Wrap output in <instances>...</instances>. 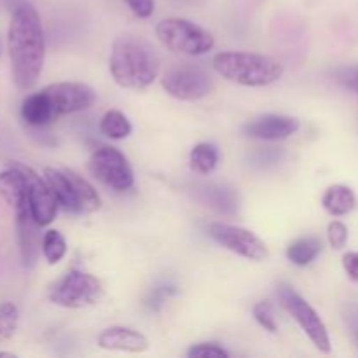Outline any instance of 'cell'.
Masks as SVG:
<instances>
[{
  "label": "cell",
  "instance_id": "1",
  "mask_svg": "<svg viewBox=\"0 0 358 358\" xmlns=\"http://www.w3.org/2000/svg\"><path fill=\"white\" fill-rule=\"evenodd\" d=\"M7 51L17 90H31L41 77L45 58L44 28L31 3L21 2L13 10L7 31Z\"/></svg>",
  "mask_w": 358,
  "mask_h": 358
},
{
  "label": "cell",
  "instance_id": "2",
  "mask_svg": "<svg viewBox=\"0 0 358 358\" xmlns=\"http://www.w3.org/2000/svg\"><path fill=\"white\" fill-rule=\"evenodd\" d=\"M161 59L147 38L126 34L114 41L110 51V73L126 90H145L157 79Z\"/></svg>",
  "mask_w": 358,
  "mask_h": 358
},
{
  "label": "cell",
  "instance_id": "3",
  "mask_svg": "<svg viewBox=\"0 0 358 358\" xmlns=\"http://www.w3.org/2000/svg\"><path fill=\"white\" fill-rule=\"evenodd\" d=\"M212 63L217 73H220L224 79L241 86H268L282 79L283 76L282 63L257 52H219L213 56Z\"/></svg>",
  "mask_w": 358,
  "mask_h": 358
},
{
  "label": "cell",
  "instance_id": "4",
  "mask_svg": "<svg viewBox=\"0 0 358 358\" xmlns=\"http://www.w3.org/2000/svg\"><path fill=\"white\" fill-rule=\"evenodd\" d=\"M156 37L161 44L178 55L199 56L212 51L215 38L199 24L184 17H168L156 27Z\"/></svg>",
  "mask_w": 358,
  "mask_h": 358
},
{
  "label": "cell",
  "instance_id": "5",
  "mask_svg": "<svg viewBox=\"0 0 358 358\" xmlns=\"http://www.w3.org/2000/svg\"><path fill=\"white\" fill-rule=\"evenodd\" d=\"M48 297L56 306L79 310L96 304L103 297V285L96 276L72 269L49 287Z\"/></svg>",
  "mask_w": 358,
  "mask_h": 358
},
{
  "label": "cell",
  "instance_id": "6",
  "mask_svg": "<svg viewBox=\"0 0 358 358\" xmlns=\"http://www.w3.org/2000/svg\"><path fill=\"white\" fill-rule=\"evenodd\" d=\"M161 84L177 100L194 101L212 93L213 79L201 65L191 62H173L166 66Z\"/></svg>",
  "mask_w": 358,
  "mask_h": 358
},
{
  "label": "cell",
  "instance_id": "7",
  "mask_svg": "<svg viewBox=\"0 0 358 358\" xmlns=\"http://www.w3.org/2000/svg\"><path fill=\"white\" fill-rule=\"evenodd\" d=\"M87 170L96 180L115 192H124L133 187V168L128 157L115 147H100L91 154Z\"/></svg>",
  "mask_w": 358,
  "mask_h": 358
},
{
  "label": "cell",
  "instance_id": "8",
  "mask_svg": "<svg viewBox=\"0 0 358 358\" xmlns=\"http://www.w3.org/2000/svg\"><path fill=\"white\" fill-rule=\"evenodd\" d=\"M278 297L282 306L289 311V315H292L294 320L299 324V327L311 339V343L322 353H331V339H329L327 327L322 322V318L318 317L317 311L289 285L280 287Z\"/></svg>",
  "mask_w": 358,
  "mask_h": 358
},
{
  "label": "cell",
  "instance_id": "9",
  "mask_svg": "<svg viewBox=\"0 0 358 358\" xmlns=\"http://www.w3.org/2000/svg\"><path fill=\"white\" fill-rule=\"evenodd\" d=\"M208 236L227 250L250 261H264L269 255L264 241L245 227L213 222L208 226Z\"/></svg>",
  "mask_w": 358,
  "mask_h": 358
},
{
  "label": "cell",
  "instance_id": "10",
  "mask_svg": "<svg viewBox=\"0 0 358 358\" xmlns=\"http://www.w3.org/2000/svg\"><path fill=\"white\" fill-rule=\"evenodd\" d=\"M41 91L51 107L55 121L62 115L86 110L96 100V93L93 91V87L83 83H56L49 84Z\"/></svg>",
  "mask_w": 358,
  "mask_h": 358
},
{
  "label": "cell",
  "instance_id": "11",
  "mask_svg": "<svg viewBox=\"0 0 358 358\" xmlns=\"http://www.w3.org/2000/svg\"><path fill=\"white\" fill-rule=\"evenodd\" d=\"M16 163V161H14ZM21 168V171L27 177V192H28V206H30V213L34 217L35 222L41 227L49 226L55 220L56 213H58V199H56L55 192L49 187L48 180L44 177L31 170L30 166L16 163Z\"/></svg>",
  "mask_w": 358,
  "mask_h": 358
},
{
  "label": "cell",
  "instance_id": "12",
  "mask_svg": "<svg viewBox=\"0 0 358 358\" xmlns=\"http://www.w3.org/2000/svg\"><path fill=\"white\" fill-rule=\"evenodd\" d=\"M301 122L290 115L268 114L254 119L243 126V133L247 136L259 140H285L292 136L299 129Z\"/></svg>",
  "mask_w": 358,
  "mask_h": 358
},
{
  "label": "cell",
  "instance_id": "13",
  "mask_svg": "<svg viewBox=\"0 0 358 358\" xmlns=\"http://www.w3.org/2000/svg\"><path fill=\"white\" fill-rule=\"evenodd\" d=\"M0 198L7 203L14 215L24 210H30L28 206V192H27V177L21 171L14 161H10V166L7 170L0 171Z\"/></svg>",
  "mask_w": 358,
  "mask_h": 358
},
{
  "label": "cell",
  "instance_id": "14",
  "mask_svg": "<svg viewBox=\"0 0 358 358\" xmlns=\"http://www.w3.org/2000/svg\"><path fill=\"white\" fill-rule=\"evenodd\" d=\"M16 229H17V243H20L21 262L24 268L35 266L38 257V252L42 250V238L38 236V224L31 217L30 210L16 213Z\"/></svg>",
  "mask_w": 358,
  "mask_h": 358
},
{
  "label": "cell",
  "instance_id": "15",
  "mask_svg": "<svg viewBox=\"0 0 358 358\" xmlns=\"http://www.w3.org/2000/svg\"><path fill=\"white\" fill-rule=\"evenodd\" d=\"M98 346L110 352H126V353H143L149 348V341L145 336L138 331L128 327H110L105 329L98 336Z\"/></svg>",
  "mask_w": 358,
  "mask_h": 358
},
{
  "label": "cell",
  "instance_id": "16",
  "mask_svg": "<svg viewBox=\"0 0 358 358\" xmlns=\"http://www.w3.org/2000/svg\"><path fill=\"white\" fill-rule=\"evenodd\" d=\"M21 117L28 126H34V128H42L55 121L51 107L42 91L31 93L24 98L21 103Z\"/></svg>",
  "mask_w": 358,
  "mask_h": 358
},
{
  "label": "cell",
  "instance_id": "17",
  "mask_svg": "<svg viewBox=\"0 0 358 358\" xmlns=\"http://www.w3.org/2000/svg\"><path fill=\"white\" fill-rule=\"evenodd\" d=\"M322 205H324V208L334 217L348 215V213L353 212L357 206L355 192H353L348 185H331V187L325 191L324 198H322Z\"/></svg>",
  "mask_w": 358,
  "mask_h": 358
},
{
  "label": "cell",
  "instance_id": "18",
  "mask_svg": "<svg viewBox=\"0 0 358 358\" xmlns=\"http://www.w3.org/2000/svg\"><path fill=\"white\" fill-rule=\"evenodd\" d=\"M44 178L48 180L49 187L52 189V192H55V196H56V199H58L59 206H63V208L69 210V212L79 213V210H77L76 194H73L72 182H70L69 175L65 173V170L45 168Z\"/></svg>",
  "mask_w": 358,
  "mask_h": 358
},
{
  "label": "cell",
  "instance_id": "19",
  "mask_svg": "<svg viewBox=\"0 0 358 358\" xmlns=\"http://www.w3.org/2000/svg\"><path fill=\"white\" fill-rule=\"evenodd\" d=\"M203 201L213 208L215 212L224 213V215H233L238 210V196L234 194L233 189L220 184H205L201 187Z\"/></svg>",
  "mask_w": 358,
  "mask_h": 358
},
{
  "label": "cell",
  "instance_id": "20",
  "mask_svg": "<svg viewBox=\"0 0 358 358\" xmlns=\"http://www.w3.org/2000/svg\"><path fill=\"white\" fill-rule=\"evenodd\" d=\"M65 173L69 175L70 182H72L73 194H76L77 210H79V213H94L96 210H100L101 199L100 196H98L96 189H94L86 178H83L73 170H65Z\"/></svg>",
  "mask_w": 358,
  "mask_h": 358
},
{
  "label": "cell",
  "instance_id": "21",
  "mask_svg": "<svg viewBox=\"0 0 358 358\" xmlns=\"http://www.w3.org/2000/svg\"><path fill=\"white\" fill-rule=\"evenodd\" d=\"M322 252V240L317 236L299 238L292 241L287 248V257L292 264L296 266H308L320 255Z\"/></svg>",
  "mask_w": 358,
  "mask_h": 358
},
{
  "label": "cell",
  "instance_id": "22",
  "mask_svg": "<svg viewBox=\"0 0 358 358\" xmlns=\"http://www.w3.org/2000/svg\"><path fill=\"white\" fill-rule=\"evenodd\" d=\"M191 168L199 175H210L219 163V149L213 143H198L189 156Z\"/></svg>",
  "mask_w": 358,
  "mask_h": 358
},
{
  "label": "cell",
  "instance_id": "23",
  "mask_svg": "<svg viewBox=\"0 0 358 358\" xmlns=\"http://www.w3.org/2000/svg\"><path fill=\"white\" fill-rule=\"evenodd\" d=\"M100 131L112 140H122L131 135V122L122 112L108 110L100 121Z\"/></svg>",
  "mask_w": 358,
  "mask_h": 358
},
{
  "label": "cell",
  "instance_id": "24",
  "mask_svg": "<svg viewBox=\"0 0 358 358\" xmlns=\"http://www.w3.org/2000/svg\"><path fill=\"white\" fill-rule=\"evenodd\" d=\"M66 254V241L59 231L49 229L42 236V255L49 264H58Z\"/></svg>",
  "mask_w": 358,
  "mask_h": 358
},
{
  "label": "cell",
  "instance_id": "25",
  "mask_svg": "<svg viewBox=\"0 0 358 358\" xmlns=\"http://www.w3.org/2000/svg\"><path fill=\"white\" fill-rule=\"evenodd\" d=\"M17 322H20V311L16 304L10 301L0 303V345L9 343L17 331Z\"/></svg>",
  "mask_w": 358,
  "mask_h": 358
},
{
  "label": "cell",
  "instance_id": "26",
  "mask_svg": "<svg viewBox=\"0 0 358 358\" xmlns=\"http://www.w3.org/2000/svg\"><path fill=\"white\" fill-rule=\"evenodd\" d=\"M252 313H254V318L259 322V325H261V327H264L268 332L278 331L275 313H273V308L268 301H261V303L255 304L254 310H252Z\"/></svg>",
  "mask_w": 358,
  "mask_h": 358
},
{
  "label": "cell",
  "instance_id": "27",
  "mask_svg": "<svg viewBox=\"0 0 358 358\" xmlns=\"http://www.w3.org/2000/svg\"><path fill=\"white\" fill-rule=\"evenodd\" d=\"M191 358H227L229 352L219 346L217 343H201V345L192 346L187 352Z\"/></svg>",
  "mask_w": 358,
  "mask_h": 358
},
{
  "label": "cell",
  "instance_id": "28",
  "mask_svg": "<svg viewBox=\"0 0 358 358\" xmlns=\"http://www.w3.org/2000/svg\"><path fill=\"white\" fill-rule=\"evenodd\" d=\"M327 238L334 250H341V248H345L346 241H348V227L341 220H334V222L329 224Z\"/></svg>",
  "mask_w": 358,
  "mask_h": 358
},
{
  "label": "cell",
  "instance_id": "29",
  "mask_svg": "<svg viewBox=\"0 0 358 358\" xmlns=\"http://www.w3.org/2000/svg\"><path fill=\"white\" fill-rule=\"evenodd\" d=\"M129 9L133 10V14H136L138 17H149L154 13V0H126Z\"/></svg>",
  "mask_w": 358,
  "mask_h": 358
},
{
  "label": "cell",
  "instance_id": "30",
  "mask_svg": "<svg viewBox=\"0 0 358 358\" xmlns=\"http://www.w3.org/2000/svg\"><path fill=\"white\" fill-rule=\"evenodd\" d=\"M338 77L346 87L358 93V66H350V69L338 70Z\"/></svg>",
  "mask_w": 358,
  "mask_h": 358
},
{
  "label": "cell",
  "instance_id": "31",
  "mask_svg": "<svg viewBox=\"0 0 358 358\" xmlns=\"http://www.w3.org/2000/svg\"><path fill=\"white\" fill-rule=\"evenodd\" d=\"M343 268L353 282H358V252H348L343 255Z\"/></svg>",
  "mask_w": 358,
  "mask_h": 358
},
{
  "label": "cell",
  "instance_id": "32",
  "mask_svg": "<svg viewBox=\"0 0 358 358\" xmlns=\"http://www.w3.org/2000/svg\"><path fill=\"white\" fill-rule=\"evenodd\" d=\"M346 324L352 331L353 339L358 343V304H348L346 306Z\"/></svg>",
  "mask_w": 358,
  "mask_h": 358
},
{
  "label": "cell",
  "instance_id": "33",
  "mask_svg": "<svg viewBox=\"0 0 358 358\" xmlns=\"http://www.w3.org/2000/svg\"><path fill=\"white\" fill-rule=\"evenodd\" d=\"M0 357H14V353H9V352H0Z\"/></svg>",
  "mask_w": 358,
  "mask_h": 358
},
{
  "label": "cell",
  "instance_id": "34",
  "mask_svg": "<svg viewBox=\"0 0 358 358\" xmlns=\"http://www.w3.org/2000/svg\"><path fill=\"white\" fill-rule=\"evenodd\" d=\"M0 55H2V42H0Z\"/></svg>",
  "mask_w": 358,
  "mask_h": 358
}]
</instances>
